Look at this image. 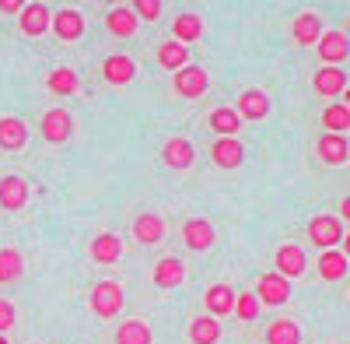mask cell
<instances>
[{"instance_id":"cell-29","label":"cell","mask_w":350,"mask_h":344,"mask_svg":"<svg viewBox=\"0 0 350 344\" xmlns=\"http://www.w3.org/2000/svg\"><path fill=\"white\" fill-rule=\"evenodd\" d=\"M347 256L340 253V249H326L323 256H319V278L323 281H340L343 274H347Z\"/></svg>"},{"instance_id":"cell-5","label":"cell","mask_w":350,"mask_h":344,"mask_svg":"<svg viewBox=\"0 0 350 344\" xmlns=\"http://www.w3.org/2000/svg\"><path fill=\"white\" fill-rule=\"evenodd\" d=\"M39 130H42V137L49 140V145H64V140L74 134V116L67 109H49L42 116V123H39Z\"/></svg>"},{"instance_id":"cell-32","label":"cell","mask_w":350,"mask_h":344,"mask_svg":"<svg viewBox=\"0 0 350 344\" xmlns=\"http://www.w3.org/2000/svg\"><path fill=\"white\" fill-rule=\"evenodd\" d=\"M267 344H301V327L295 320H277L267 330Z\"/></svg>"},{"instance_id":"cell-19","label":"cell","mask_w":350,"mask_h":344,"mask_svg":"<svg viewBox=\"0 0 350 344\" xmlns=\"http://www.w3.org/2000/svg\"><path fill=\"white\" fill-rule=\"evenodd\" d=\"M183 281H186L183 260H175V256H165V260H158V267H154V284H158V288L172 292V288H179Z\"/></svg>"},{"instance_id":"cell-24","label":"cell","mask_w":350,"mask_h":344,"mask_svg":"<svg viewBox=\"0 0 350 344\" xmlns=\"http://www.w3.org/2000/svg\"><path fill=\"white\" fill-rule=\"evenodd\" d=\"M172 36H175V42H196L200 36H203V18L200 14H193V11H186V14H179L172 21Z\"/></svg>"},{"instance_id":"cell-2","label":"cell","mask_w":350,"mask_h":344,"mask_svg":"<svg viewBox=\"0 0 350 344\" xmlns=\"http://www.w3.org/2000/svg\"><path fill=\"white\" fill-rule=\"evenodd\" d=\"M308 239L319 246V249H336V243H343V225L336 214H315L308 221Z\"/></svg>"},{"instance_id":"cell-4","label":"cell","mask_w":350,"mask_h":344,"mask_svg":"<svg viewBox=\"0 0 350 344\" xmlns=\"http://www.w3.org/2000/svg\"><path fill=\"white\" fill-rule=\"evenodd\" d=\"M256 299L267 302V306H284L291 299V281L280 278L277 271H267L259 278V284H256Z\"/></svg>"},{"instance_id":"cell-39","label":"cell","mask_w":350,"mask_h":344,"mask_svg":"<svg viewBox=\"0 0 350 344\" xmlns=\"http://www.w3.org/2000/svg\"><path fill=\"white\" fill-rule=\"evenodd\" d=\"M340 214L350 221V197H343V200H340Z\"/></svg>"},{"instance_id":"cell-22","label":"cell","mask_w":350,"mask_h":344,"mask_svg":"<svg viewBox=\"0 0 350 344\" xmlns=\"http://www.w3.org/2000/svg\"><path fill=\"white\" fill-rule=\"evenodd\" d=\"M158 64L165 67V71H183V67H189V46H183V42H175V39H168V42H161L158 46Z\"/></svg>"},{"instance_id":"cell-25","label":"cell","mask_w":350,"mask_h":344,"mask_svg":"<svg viewBox=\"0 0 350 344\" xmlns=\"http://www.w3.org/2000/svg\"><path fill=\"white\" fill-rule=\"evenodd\" d=\"M53 32L60 36V39H67V42H74V39L84 36V18L67 8V11H60V14H53Z\"/></svg>"},{"instance_id":"cell-21","label":"cell","mask_w":350,"mask_h":344,"mask_svg":"<svg viewBox=\"0 0 350 344\" xmlns=\"http://www.w3.org/2000/svg\"><path fill=\"white\" fill-rule=\"evenodd\" d=\"M25 140H28L25 120H18V116H4V120H0V148H4V151H18V148H25Z\"/></svg>"},{"instance_id":"cell-30","label":"cell","mask_w":350,"mask_h":344,"mask_svg":"<svg viewBox=\"0 0 350 344\" xmlns=\"http://www.w3.org/2000/svg\"><path fill=\"white\" fill-rule=\"evenodd\" d=\"M189 341L193 344H217L221 341V323L214 317H196L189 323Z\"/></svg>"},{"instance_id":"cell-41","label":"cell","mask_w":350,"mask_h":344,"mask_svg":"<svg viewBox=\"0 0 350 344\" xmlns=\"http://www.w3.org/2000/svg\"><path fill=\"white\" fill-rule=\"evenodd\" d=\"M343 106L350 109V84H347V88H343Z\"/></svg>"},{"instance_id":"cell-43","label":"cell","mask_w":350,"mask_h":344,"mask_svg":"<svg viewBox=\"0 0 350 344\" xmlns=\"http://www.w3.org/2000/svg\"><path fill=\"white\" fill-rule=\"evenodd\" d=\"M0 344H8V337H4V334H0Z\"/></svg>"},{"instance_id":"cell-12","label":"cell","mask_w":350,"mask_h":344,"mask_svg":"<svg viewBox=\"0 0 350 344\" xmlns=\"http://www.w3.org/2000/svg\"><path fill=\"white\" fill-rule=\"evenodd\" d=\"M291 36H295L298 46H315L319 39H323V18H319L315 11L298 14L295 25H291Z\"/></svg>"},{"instance_id":"cell-13","label":"cell","mask_w":350,"mask_h":344,"mask_svg":"<svg viewBox=\"0 0 350 344\" xmlns=\"http://www.w3.org/2000/svg\"><path fill=\"white\" fill-rule=\"evenodd\" d=\"M312 84H315V92L323 95V99H336V95H343V88H347V74L340 71V67H319L315 71V77H312Z\"/></svg>"},{"instance_id":"cell-3","label":"cell","mask_w":350,"mask_h":344,"mask_svg":"<svg viewBox=\"0 0 350 344\" xmlns=\"http://www.w3.org/2000/svg\"><path fill=\"white\" fill-rule=\"evenodd\" d=\"M175 92H179L183 99H200L203 92L211 88V74L203 71V67H183V71H175Z\"/></svg>"},{"instance_id":"cell-6","label":"cell","mask_w":350,"mask_h":344,"mask_svg":"<svg viewBox=\"0 0 350 344\" xmlns=\"http://www.w3.org/2000/svg\"><path fill=\"white\" fill-rule=\"evenodd\" d=\"M273 264H277V274L291 281V278H301V274H305L308 256H305V249H301V246L284 243V246L277 249V256H273Z\"/></svg>"},{"instance_id":"cell-10","label":"cell","mask_w":350,"mask_h":344,"mask_svg":"<svg viewBox=\"0 0 350 344\" xmlns=\"http://www.w3.org/2000/svg\"><path fill=\"white\" fill-rule=\"evenodd\" d=\"M18 25L25 36H46L53 28V14L46 4H25V11L18 14Z\"/></svg>"},{"instance_id":"cell-16","label":"cell","mask_w":350,"mask_h":344,"mask_svg":"<svg viewBox=\"0 0 350 344\" xmlns=\"http://www.w3.org/2000/svg\"><path fill=\"white\" fill-rule=\"evenodd\" d=\"M193 158H196V151H193V145H189L186 137H172L168 145L161 148V162L168 169H189Z\"/></svg>"},{"instance_id":"cell-17","label":"cell","mask_w":350,"mask_h":344,"mask_svg":"<svg viewBox=\"0 0 350 344\" xmlns=\"http://www.w3.org/2000/svg\"><path fill=\"white\" fill-rule=\"evenodd\" d=\"M203 302H207L211 317H228V312H235V288L231 284H211L207 295H203Z\"/></svg>"},{"instance_id":"cell-38","label":"cell","mask_w":350,"mask_h":344,"mask_svg":"<svg viewBox=\"0 0 350 344\" xmlns=\"http://www.w3.org/2000/svg\"><path fill=\"white\" fill-rule=\"evenodd\" d=\"M0 11H4V14H21L25 4H21V0H0Z\"/></svg>"},{"instance_id":"cell-26","label":"cell","mask_w":350,"mask_h":344,"mask_svg":"<svg viewBox=\"0 0 350 344\" xmlns=\"http://www.w3.org/2000/svg\"><path fill=\"white\" fill-rule=\"evenodd\" d=\"M105 25H109V32L112 36H120V39H130L133 32H137V14H133V8H112L109 11V18H105Z\"/></svg>"},{"instance_id":"cell-20","label":"cell","mask_w":350,"mask_h":344,"mask_svg":"<svg viewBox=\"0 0 350 344\" xmlns=\"http://www.w3.org/2000/svg\"><path fill=\"white\" fill-rule=\"evenodd\" d=\"M102 74H105V81H109V84H130V81H133V74H137V64L130 60V56L116 53V56H109V60L102 64Z\"/></svg>"},{"instance_id":"cell-28","label":"cell","mask_w":350,"mask_h":344,"mask_svg":"<svg viewBox=\"0 0 350 344\" xmlns=\"http://www.w3.org/2000/svg\"><path fill=\"white\" fill-rule=\"evenodd\" d=\"M151 341H154L151 323H144V320H126L116 330V344H151Z\"/></svg>"},{"instance_id":"cell-15","label":"cell","mask_w":350,"mask_h":344,"mask_svg":"<svg viewBox=\"0 0 350 344\" xmlns=\"http://www.w3.org/2000/svg\"><path fill=\"white\" fill-rule=\"evenodd\" d=\"M211 155H214V162H217L221 169H239L242 158H245V148H242L239 137H217L214 148H211Z\"/></svg>"},{"instance_id":"cell-31","label":"cell","mask_w":350,"mask_h":344,"mask_svg":"<svg viewBox=\"0 0 350 344\" xmlns=\"http://www.w3.org/2000/svg\"><path fill=\"white\" fill-rule=\"evenodd\" d=\"M46 88H49L53 95H74V92L81 88V81H77V74H74L70 67H56V71L46 77Z\"/></svg>"},{"instance_id":"cell-37","label":"cell","mask_w":350,"mask_h":344,"mask_svg":"<svg viewBox=\"0 0 350 344\" xmlns=\"http://www.w3.org/2000/svg\"><path fill=\"white\" fill-rule=\"evenodd\" d=\"M8 327H14V306L11 302H0V334Z\"/></svg>"},{"instance_id":"cell-36","label":"cell","mask_w":350,"mask_h":344,"mask_svg":"<svg viewBox=\"0 0 350 344\" xmlns=\"http://www.w3.org/2000/svg\"><path fill=\"white\" fill-rule=\"evenodd\" d=\"M133 14H137V21H140V18H144V21H158V18H161V4H158V0H137Z\"/></svg>"},{"instance_id":"cell-34","label":"cell","mask_w":350,"mask_h":344,"mask_svg":"<svg viewBox=\"0 0 350 344\" xmlns=\"http://www.w3.org/2000/svg\"><path fill=\"white\" fill-rule=\"evenodd\" d=\"M25 271V260H21V253L18 249H0V284H11L18 281Z\"/></svg>"},{"instance_id":"cell-35","label":"cell","mask_w":350,"mask_h":344,"mask_svg":"<svg viewBox=\"0 0 350 344\" xmlns=\"http://www.w3.org/2000/svg\"><path fill=\"white\" fill-rule=\"evenodd\" d=\"M259 309H262V302L256 299V292H242V295H235V317H239V320L252 323V320L259 317Z\"/></svg>"},{"instance_id":"cell-40","label":"cell","mask_w":350,"mask_h":344,"mask_svg":"<svg viewBox=\"0 0 350 344\" xmlns=\"http://www.w3.org/2000/svg\"><path fill=\"white\" fill-rule=\"evenodd\" d=\"M340 253H343V256H347V264H350V232H347V236H343V249H340Z\"/></svg>"},{"instance_id":"cell-42","label":"cell","mask_w":350,"mask_h":344,"mask_svg":"<svg viewBox=\"0 0 350 344\" xmlns=\"http://www.w3.org/2000/svg\"><path fill=\"white\" fill-rule=\"evenodd\" d=\"M343 36H347V42H350V21H347V32H343Z\"/></svg>"},{"instance_id":"cell-8","label":"cell","mask_w":350,"mask_h":344,"mask_svg":"<svg viewBox=\"0 0 350 344\" xmlns=\"http://www.w3.org/2000/svg\"><path fill=\"white\" fill-rule=\"evenodd\" d=\"M235 112H239V120H267L270 116V95L267 92H259V88H245L242 95H239V106H235Z\"/></svg>"},{"instance_id":"cell-14","label":"cell","mask_w":350,"mask_h":344,"mask_svg":"<svg viewBox=\"0 0 350 344\" xmlns=\"http://www.w3.org/2000/svg\"><path fill=\"white\" fill-rule=\"evenodd\" d=\"M28 204V183L21 176H4L0 180V208L4 211H21Z\"/></svg>"},{"instance_id":"cell-18","label":"cell","mask_w":350,"mask_h":344,"mask_svg":"<svg viewBox=\"0 0 350 344\" xmlns=\"http://www.w3.org/2000/svg\"><path fill=\"white\" fill-rule=\"evenodd\" d=\"M133 236L140 246H158L165 239V221L158 214H137L133 221Z\"/></svg>"},{"instance_id":"cell-27","label":"cell","mask_w":350,"mask_h":344,"mask_svg":"<svg viewBox=\"0 0 350 344\" xmlns=\"http://www.w3.org/2000/svg\"><path fill=\"white\" fill-rule=\"evenodd\" d=\"M211 130H214L217 137H235V134L242 130L239 112H235V109H228V106L214 109V112H211Z\"/></svg>"},{"instance_id":"cell-33","label":"cell","mask_w":350,"mask_h":344,"mask_svg":"<svg viewBox=\"0 0 350 344\" xmlns=\"http://www.w3.org/2000/svg\"><path fill=\"white\" fill-rule=\"evenodd\" d=\"M323 127H326V134H343V130H350V109H347L343 102L326 106V109H323Z\"/></svg>"},{"instance_id":"cell-9","label":"cell","mask_w":350,"mask_h":344,"mask_svg":"<svg viewBox=\"0 0 350 344\" xmlns=\"http://www.w3.org/2000/svg\"><path fill=\"white\" fill-rule=\"evenodd\" d=\"M214 239H217V232H214V225H211L207 218H189V221L183 225V243H186L189 249H196V253L211 249Z\"/></svg>"},{"instance_id":"cell-7","label":"cell","mask_w":350,"mask_h":344,"mask_svg":"<svg viewBox=\"0 0 350 344\" xmlns=\"http://www.w3.org/2000/svg\"><path fill=\"white\" fill-rule=\"evenodd\" d=\"M315 49H319V60H323L326 67H340L347 56H350V42H347V36L343 32H323V39L315 42Z\"/></svg>"},{"instance_id":"cell-23","label":"cell","mask_w":350,"mask_h":344,"mask_svg":"<svg viewBox=\"0 0 350 344\" xmlns=\"http://www.w3.org/2000/svg\"><path fill=\"white\" fill-rule=\"evenodd\" d=\"M120 256H123L120 236H112V232L95 236V243H92V260H95V264H116Z\"/></svg>"},{"instance_id":"cell-11","label":"cell","mask_w":350,"mask_h":344,"mask_svg":"<svg viewBox=\"0 0 350 344\" xmlns=\"http://www.w3.org/2000/svg\"><path fill=\"white\" fill-rule=\"evenodd\" d=\"M319 158H323L326 165H343L350 158V140L343 134H323L319 137V145H315Z\"/></svg>"},{"instance_id":"cell-1","label":"cell","mask_w":350,"mask_h":344,"mask_svg":"<svg viewBox=\"0 0 350 344\" xmlns=\"http://www.w3.org/2000/svg\"><path fill=\"white\" fill-rule=\"evenodd\" d=\"M88 302H92V312L98 320H112L116 312L123 309V284L120 281H98L95 288H92V295H88Z\"/></svg>"}]
</instances>
